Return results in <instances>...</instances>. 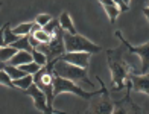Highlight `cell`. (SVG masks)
I'll return each mask as SVG.
<instances>
[{"label": "cell", "mask_w": 149, "mask_h": 114, "mask_svg": "<svg viewBox=\"0 0 149 114\" xmlns=\"http://www.w3.org/2000/svg\"><path fill=\"white\" fill-rule=\"evenodd\" d=\"M123 46V44H122ZM125 46L117 50H107V56H108V65L111 70V79H113V85L111 90L113 91H120L123 90V87L128 82V76L132 70L130 69V65L126 63V53H125Z\"/></svg>", "instance_id": "6da1fadb"}, {"label": "cell", "mask_w": 149, "mask_h": 114, "mask_svg": "<svg viewBox=\"0 0 149 114\" xmlns=\"http://www.w3.org/2000/svg\"><path fill=\"white\" fill-rule=\"evenodd\" d=\"M53 64V73L61 78H65V79H70V81L76 82V81H82L93 85V82H90L88 79V73H87V69H82V67H78L74 64L70 63H65V61H52Z\"/></svg>", "instance_id": "7a4b0ae2"}, {"label": "cell", "mask_w": 149, "mask_h": 114, "mask_svg": "<svg viewBox=\"0 0 149 114\" xmlns=\"http://www.w3.org/2000/svg\"><path fill=\"white\" fill-rule=\"evenodd\" d=\"M52 82H53V97L58 96V95H61V93H73V95H76V96H79V97L88 100V99H91L93 96L100 95V93H102V90H100V91H84L81 87H78L73 81H70V79H65V78H61V76L55 75V73H53Z\"/></svg>", "instance_id": "3957f363"}, {"label": "cell", "mask_w": 149, "mask_h": 114, "mask_svg": "<svg viewBox=\"0 0 149 114\" xmlns=\"http://www.w3.org/2000/svg\"><path fill=\"white\" fill-rule=\"evenodd\" d=\"M38 52H41L46 55L47 58V64H50L52 61H56V59L65 53V46H64V31L63 28H59L49 43H40V46L35 49Z\"/></svg>", "instance_id": "277c9868"}, {"label": "cell", "mask_w": 149, "mask_h": 114, "mask_svg": "<svg viewBox=\"0 0 149 114\" xmlns=\"http://www.w3.org/2000/svg\"><path fill=\"white\" fill-rule=\"evenodd\" d=\"M64 46H65V52H85V53H90V55L100 52V46L94 44L93 41L87 40L79 33H76V35L64 33Z\"/></svg>", "instance_id": "5b68a950"}, {"label": "cell", "mask_w": 149, "mask_h": 114, "mask_svg": "<svg viewBox=\"0 0 149 114\" xmlns=\"http://www.w3.org/2000/svg\"><path fill=\"white\" fill-rule=\"evenodd\" d=\"M116 37L122 41V44H123L125 47L128 49V52H130V53H135V55L140 56V61H141L140 73H141V75L148 73V70H149V41L145 43V44H141V46H132L131 43H128L126 40L122 37L120 31H116Z\"/></svg>", "instance_id": "8992f818"}, {"label": "cell", "mask_w": 149, "mask_h": 114, "mask_svg": "<svg viewBox=\"0 0 149 114\" xmlns=\"http://www.w3.org/2000/svg\"><path fill=\"white\" fill-rule=\"evenodd\" d=\"M26 95H29L32 99H33V105H35V108L43 111L44 114H53V113H58V114H64L63 111H55L52 110L49 105H47V97L46 95L38 88V87L35 84H32L28 90H26Z\"/></svg>", "instance_id": "52a82bcc"}, {"label": "cell", "mask_w": 149, "mask_h": 114, "mask_svg": "<svg viewBox=\"0 0 149 114\" xmlns=\"http://www.w3.org/2000/svg\"><path fill=\"white\" fill-rule=\"evenodd\" d=\"M96 79L100 82V87H102V97H99L91 105L90 113H85V114H113V102H111L110 96H108V91L105 88L104 82L100 81V78L96 76Z\"/></svg>", "instance_id": "ba28073f"}, {"label": "cell", "mask_w": 149, "mask_h": 114, "mask_svg": "<svg viewBox=\"0 0 149 114\" xmlns=\"http://www.w3.org/2000/svg\"><path fill=\"white\" fill-rule=\"evenodd\" d=\"M58 59L59 61H65V63L74 64L78 67H82V69H87L88 64H90V53H85V52H65Z\"/></svg>", "instance_id": "9c48e42d"}, {"label": "cell", "mask_w": 149, "mask_h": 114, "mask_svg": "<svg viewBox=\"0 0 149 114\" xmlns=\"http://www.w3.org/2000/svg\"><path fill=\"white\" fill-rule=\"evenodd\" d=\"M126 84L134 91H143L146 95H149V73H145V75H134V73H130Z\"/></svg>", "instance_id": "30bf717a"}, {"label": "cell", "mask_w": 149, "mask_h": 114, "mask_svg": "<svg viewBox=\"0 0 149 114\" xmlns=\"http://www.w3.org/2000/svg\"><path fill=\"white\" fill-rule=\"evenodd\" d=\"M33 61V56H32V52H28V50H17V53L6 64L8 65H14V67H20L23 64H28V63H32Z\"/></svg>", "instance_id": "8fae6325"}, {"label": "cell", "mask_w": 149, "mask_h": 114, "mask_svg": "<svg viewBox=\"0 0 149 114\" xmlns=\"http://www.w3.org/2000/svg\"><path fill=\"white\" fill-rule=\"evenodd\" d=\"M59 26L63 28V31H67L69 33H72V35H76V29H74V24L72 22V17L69 12H63L59 17Z\"/></svg>", "instance_id": "7c38bea8"}, {"label": "cell", "mask_w": 149, "mask_h": 114, "mask_svg": "<svg viewBox=\"0 0 149 114\" xmlns=\"http://www.w3.org/2000/svg\"><path fill=\"white\" fill-rule=\"evenodd\" d=\"M12 82H14V87H17V88L26 91L33 84V76L32 75H26V76L18 78V79H15V81H12Z\"/></svg>", "instance_id": "4fadbf2b"}, {"label": "cell", "mask_w": 149, "mask_h": 114, "mask_svg": "<svg viewBox=\"0 0 149 114\" xmlns=\"http://www.w3.org/2000/svg\"><path fill=\"white\" fill-rule=\"evenodd\" d=\"M14 49H17V50H28V52H32L33 49H32V46H31V43H29V37L26 35V37H20L15 43H12L11 44Z\"/></svg>", "instance_id": "5bb4252c"}, {"label": "cell", "mask_w": 149, "mask_h": 114, "mask_svg": "<svg viewBox=\"0 0 149 114\" xmlns=\"http://www.w3.org/2000/svg\"><path fill=\"white\" fill-rule=\"evenodd\" d=\"M17 53V49H14L12 46H5V47H0V61L2 63H8L9 59Z\"/></svg>", "instance_id": "9a60e30c"}, {"label": "cell", "mask_w": 149, "mask_h": 114, "mask_svg": "<svg viewBox=\"0 0 149 114\" xmlns=\"http://www.w3.org/2000/svg\"><path fill=\"white\" fill-rule=\"evenodd\" d=\"M20 37L15 35L14 31L11 29V23H5V46H11L12 43H15Z\"/></svg>", "instance_id": "2e32d148"}, {"label": "cell", "mask_w": 149, "mask_h": 114, "mask_svg": "<svg viewBox=\"0 0 149 114\" xmlns=\"http://www.w3.org/2000/svg\"><path fill=\"white\" fill-rule=\"evenodd\" d=\"M32 26H33V22H29V23H22V24H18L15 26L14 29V33L18 37H26V35H29L31 31H32Z\"/></svg>", "instance_id": "e0dca14e"}, {"label": "cell", "mask_w": 149, "mask_h": 114, "mask_svg": "<svg viewBox=\"0 0 149 114\" xmlns=\"http://www.w3.org/2000/svg\"><path fill=\"white\" fill-rule=\"evenodd\" d=\"M59 28H61V26H59V20H53V18H52V22H49L46 26H43L41 29H43L50 38H53V37H55V33H56V31H58Z\"/></svg>", "instance_id": "ac0fdd59"}, {"label": "cell", "mask_w": 149, "mask_h": 114, "mask_svg": "<svg viewBox=\"0 0 149 114\" xmlns=\"http://www.w3.org/2000/svg\"><path fill=\"white\" fill-rule=\"evenodd\" d=\"M20 70H23L26 75H35V73H38L40 70H41V67H40L35 61H32V63H28V64H23V65H20L18 67Z\"/></svg>", "instance_id": "d6986e66"}, {"label": "cell", "mask_w": 149, "mask_h": 114, "mask_svg": "<svg viewBox=\"0 0 149 114\" xmlns=\"http://www.w3.org/2000/svg\"><path fill=\"white\" fill-rule=\"evenodd\" d=\"M5 70H6V73H8V75L11 76L12 81H15V79H18V78L26 76V73H24L23 70H20L18 67H14V65H8V64H6Z\"/></svg>", "instance_id": "ffe728a7"}, {"label": "cell", "mask_w": 149, "mask_h": 114, "mask_svg": "<svg viewBox=\"0 0 149 114\" xmlns=\"http://www.w3.org/2000/svg\"><path fill=\"white\" fill-rule=\"evenodd\" d=\"M104 9H105V12H107L108 18H110V22H111V23L116 22V18H117L119 14H120V9L117 8V6H116V5H113V6H104Z\"/></svg>", "instance_id": "44dd1931"}, {"label": "cell", "mask_w": 149, "mask_h": 114, "mask_svg": "<svg viewBox=\"0 0 149 114\" xmlns=\"http://www.w3.org/2000/svg\"><path fill=\"white\" fill-rule=\"evenodd\" d=\"M32 56H33V61H35L40 67L47 65V58H46L44 53H41V52H38V50L33 49V50H32Z\"/></svg>", "instance_id": "7402d4cb"}, {"label": "cell", "mask_w": 149, "mask_h": 114, "mask_svg": "<svg viewBox=\"0 0 149 114\" xmlns=\"http://www.w3.org/2000/svg\"><path fill=\"white\" fill-rule=\"evenodd\" d=\"M0 85H5V87H9V88H14V82H12L11 76L6 73V70H0Z\"/></svg>", "instance_id": "603a6c76"}, {"label": "cell", "mask_w": 149, "mask_h": 114, "mask_svg": "<svg viewBox=\"0 0 149 114\" xmlns=\"http://www.w3.org/2000/svg\"><path fill=\"white\" fill-rule=\"evenodd\" d=\"M49 22H52V15H49V14H38L37 18H35V23L40 24L41 28H43V26H46Z\"/></svg>", "instance_id": "cb8c5ba5"}, {"label": "cell", "mask_w": 149, "mask_h": 114, "mask_svg": "<svg viewBox=\"0 0 149 114\" xmlns=\"http://www.w3.org/2000/svg\"><path fill=\"white\" fill-rule=\"evenodd\" d=\"M32 35L35 37V40H38L40 43H49L50 40H52V38L47 35V33H46L43 29H41V31H38V32H35V33H32Z\"/></svg>", "instance_id": "d4e9b609"}, {"label": "cell", "mask_w": 149, "mask_h": 114, "mask_svg": "<svg viewBox=\"0 0 149 114\" xmlns=\"http://www.w3.org/2000/svg\"><path fill=\"white\" fill-rule=\"evenodd\" d=\"M113 2H114V5H116L120 11H130V6L125 5L123 0H113Z\"/></svg>", "instance_id": "484cf974"}, {"label": "cell", "mask_w": 149, "mask_h": 114, "mask_svg": "<svg viewBox=\"0 0 149 114\" xmlns=\"http://www.w3.org/2000/svg\"><path fill=\"white\" fill-rule=\"evenodd\" d=\"M5 46V24L0 28V47Z\"/></svg>", "instance_id": "4316f807"}, {"label": "cell", "mask_w": 149, "mask_h": 114, "mask_svg": "<svg viewBox=\"0 0 149 114\" xmlns=\"http://www.w3.org/2000/svg\"><path fill=\"white\" fill-rule=\"evenodd\" d=\"M113 114H128V111H126V108H123V106H120V108L113 110Z\"/></svg>", "instance_id": "83f0119b"}, {"label": "cell", "mask_w": 149, "mask_h": 114, "mask_svg": "<svg viewBox=\"0 0 149 114\" xmlns=\"http://www.w3.org/2000/svg\"><path fill=\"white\" fill-rule=\"evenodd\" d=\"M99 2L102 3L104 6H113V5H114V2H113V0H99Z\"/></svg>", "instance_id": "f1b7e54d"}, {"label": "cell", "mask_w": 149, "mask_h": 114, "mask_svg": "<svg viewBox=\"0 0 149 114\" xmlns=\"http://www.w3.org/2000/svg\"><path fill=\"white\" fill-rule=\"evenodd\" d=\"M143 14L148 17V22H149V6H146V8L143 9Z\"/></svg>", "instance_id": "f546056e"}, {"label": "cell", "mask_w": 149, "mask_h": 114, "mask_svg": "<svg viewBox=\"0 0 149 114\" xmlns=\"http://www.w3.org/2000/svg\"><path fill=\"white\" fill-rule=\"evenodd\" d=\"M130 2H131V0H123V3H125V5H128V6H130Z\"/></svg>", "instance_id": "4dcf8cb0"}, {"label": "cell", "mask_w": 149, "mask_h": 114, "mask_svg": "<svg viewBox=\"0 0 149 114\" xmlns=\"http://www.w3.org/2000/svg\"><path fill=\"white\" fill-rule=\"evenodd\" d=\"M0 6H2V3H0Z\"/></svg>", "instance_id": "1f68e13d"}, {"label": "cell", "mask_w": 149, "mask_h": 114, "mask_svg": "<svg viewBox=\"0 0 149 114\" xmlns=\"http://www.w3.org/2000/svg\"><path fill=\"white\" fill-rule=\"evenodd\" d=\"M148 6H149V3H148Z\"/></svg>", "instance_id": "d6a6232c"}]
</instances>
